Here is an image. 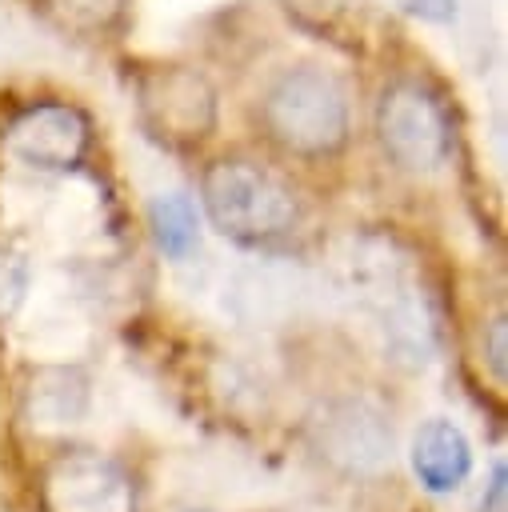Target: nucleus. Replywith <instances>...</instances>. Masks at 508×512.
Returning a JSON list of instances; mask_svg holds the SVG:
<instances>
[{"mask_svg": "<svg viewBox=\"0 0 508 512\" xmlns=\"http://www.w3.org/2000/svg\"><path fill=\"white\" fill-rule=\"evenodd\" d=\"M256 124L272 148L296 160H328L348 144L352 104L340 84L320 64L280 68L256 96Z\"/></svg>", "mask_w": 508, "mask_h": 512, "instance_id": "f257e3e1", "label": "nucleus"}, {"mask_svg": "<svg viewBox=\"0 0 508 512\" xmlns=\"http://www.w3.org/2000/svg\"><path fill=\"white\" fill-rule=\"evenodd\" d=\"M200 208L212 228L240 248H268L300 224L296 188L280 172L248 156H216L212 164H204Z\"/></svg>", "mask_w": 508, "mask_h": 512, "instance_id": "f03ea898", "label": "nucleus"}, {"mask_svg": "<svg viewBox=\"0 0 508 512\" xmlns=\"http://www.w3.org/2000/svg\"><path fill=\"white\" fill-rule=\"evenodd\" d=\"M376 140L396 168L432 172L452 156V112L428 80L396 76L376 100Z\"/></svg>", "mask_w": 508, "mask_h": 512, "instance_id": "7ed1b4c3", "label": "nucleus"}, {"mask_svg": "<svg viewBox=\"0 0 508 512\" xmlns=\"http://www.w3.org/2000/svg\"><path fill=\"white\" fill-rule=\"evenodd\" d=\"M132 108L140 128L172 148H196L216 128V88L192 64H144L132 80Z\"/></svg>", "mask_w": 508, "mask_h": 512, "instance_id": "20e7f679", "label": "nucleus"}, {"mask_svg": "<svg viewBox=\"0 0 508 512\" xmlns=\"http://www.w3.org/2000/svg\"><path fill=\"white\" fill-rule=\"evenodd\" d=\"M4 152L28 172L80 168L92 148V120L72 100H32L4 124Z\"/></svg>", "mask_w": 508, "mask_h": 512, "instance_id": "39448f33", "label": "nucleus"}, {"mask_svg": "<svg viewBox=\"0 0 508 512\" xmlns=\"http://www.w3.org/2000/svg\"><path fill=\"white\" fill-rule=\"evenodd\" d=\"M44 512H136L128 468L96 448L60 452L40 480Z\"/></svg>", "mask_w": 508, "mask_h": 512, "instance_id": "423d86ee", "label": "nucleus"}, {"mask_svg": "<svg viewBox=\"0 0 508 512\" xmlns=\"http://www.w3.org/2000/svg\"><path fill=\"white\" fill-rule=\"evenodd\" d=\"M312 432L324 460L344 472H380L392 460V432L384 416L368 404H328L320 420H312Z\"/></svg>", "mask_w": 508, "mask_h": 512, "instance_id": "0eeeda50", "label": "nucleus"}, {"mask_svg": "<svg viewBox=\"0 0 508 512\" xmlns=\"http://www.w3.org/2000/svg\"><path fill=\"white\" fill-rule=\"evenodd\" d=\"M412 468L428 492H452L472 472V448L448 420H428L412 440Z\"/></svg>", "mask_w": 508, "mask_h": 512, "instance_id": "6e6552de", "label": "nucleus"}, {"mask_svg": "<svg viewBox=\"0 0 508 512\" xmlns=\"http://www.w3.org/2000/svg\"><path fill=\"white\" fill-rule=\"evenodd\" d=\"M148 228H152L156 248L176 264L188 260L200 248V216H196V204L184 192L156 196L148 204Z\"/></svg>", "mask_w": 508, "mask_h": 512, "instance_id": "1a4fd4ad", "label": "nucleus"}, {"mask_svg": "<svg viewBox=\"0 0 508 512\" xmlns=\"http://www.w3.org/2000/svg\"><path fill=\"white\" fill-rule=\"evenodd\" d=\"M40 12L64 32V36H84L100 40L124 28L128 20V0H40Z\"/></svg>", "mask_w": 508, "mask_h": 512, "instance_id": "9d476101", "label": "nucleus"}, {"mask_svg": "<svg viewBox=\"0 0 508 512\" xmlns=\"http://www.w3.org/2000/svg\"><path fill=\"white\" fill-rule=\"evenodd\" d=\"M28 396L40 424H72L88 408V380L72 368H48Z\"/></svg>", "mask_w": 508, "mask_h": 512, "instance_id": "9b49d317", "label": "nucleus"}, {"mask_svg": "<svg viewBox=\"0 0 508 512\" xmlns=\"http://www.w3.org/2000/svg\"><path fill=\"white\" fill-rule=\"evenodd\" d=\"M280 8L288 12V20L296 28L316 32V36H328V32H336L352 16L356 0H280Z\"/></svg>", "mask_w": 508, "mask_h": 512, "instance_id": "f8f14e48", "label": "nucleus"}, {"mask_svg": "<svg viewBox=\"0 0 508 512\" xmlns=\"http://www.w3.org/2000/svg\"><path fill=\"white\" fill-rule=\"evenodd\" d=\"M28 296V260L12 248H0V324L16 316Z\"/></svg>", "mask_w": 508, "mask_h": 512, "instance_id": "ddd939ff", "label": "nucleus"}, {"mask_svg": "<svg viewBox=\"0 0 508 512\" xmlns=\"http://www.w3.org/2000/svg\"><path fill=\"white\" fill-rule=\"evenodd\" d=\"M484 352H488V368L496 380H504L508 372V320L504 316H492L488 328H484Z\"/></svg>", "mask_w": 508, "mask_h": 512, "instance_id": "4468645a", "label": "nucleus"}, {"mask_svg": "<svg viewBox=\"0 0 508 512\" xmlns=\"http://www.w3.org/2000/svg\"><path fill=\"white\" fill-rule=\"evenodd\" d=\"M400 8L424 24H452L456 20V0H400Z\"/></svg>", "mask_w": 508, "mask_h": 512, "instance_id": "2eb2a0df", "label": "nucleus"}, {"mask_svg": "<svg viewBox=\"0 0 508 512\" xmlns=\"http://www.w3.org/2000/svg\"><path fill=\"white\" fill-rule=\"evenodd\" d=\"M480 512H508V468L504 464L492 468V480L480 496Z\"/></svg>", "mask_w": 508, "mask_h": 512, "instance_id": "dca6fc26", "label": "nucleus"}]
</instances>
